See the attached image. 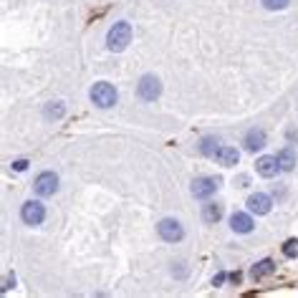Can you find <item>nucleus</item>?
<instances>
[{
    "label": "nucleus",
    "mask_w": 298,
    "mask_h": 298,
    "mask_svg": "<svg viewBox=\"0 0 298 298\" xmlns=\"http://www.w3.org/2000/svg\"><path fill=\"white\" fill-rule=\"evenodd\" d=\"M288 3H291V0H263V5H266L268 10H283Z\"/></svg>",
    "instance_id": "obj_19"
},
{
    "label": "nucleus",
    "mask_w": 298,
    "mask_h": 298,
    "mask_svg": "<svg viewBox=\"0 0 298 298\" xmlns=\"http://www.w3.org/2000/svg\"><path fill=\"white\" fill-rule=\"evenodd\" d=\"M10 286H15V275H5V281H3V293H8Z\"/></svg>",
    "instance_id": "obj_20"
},
{
    "label": "nucleus",
    "mask_w": 298,
    "mask_h": 298,
    "mask_svg": "<svg viewBox=\"0 0 298 298\" xmlns=\"http://www.w3.org/2000/svg\"><path fill=\"white\" fill-rule=\"evenodd\" d=\"M225 278H228L225 273H217V275L212 278V286H222V283H225Z\"/></svg>",
    "instance_id": "obj_22"
},
{
    "label": "nucleus",
    "mask_w": 298,
    "mask_h": 298,
    "mask_svg": "<svg viewBox=\"0 0 298 298\" xmlns=\"http://www.w3.org/2000/svg\"><path fill=\"white\" fill-rule=\"evenodd\" d=\"M137 91H139V96H142L144 101H154V99L162 94V84H159V79H157V76L147 73V76H142V81H139Z\"/></svg>",
    "instance_id": "obj_6"
},
{
    "label": "nucleus",
    "mask_w": 298,
    "mask_h": 298,
    "mask_svg": "<svg viewBox=\"0 0 298 298\" xmlns=\"http://www.w3.org/2000/svg\"><path fill=\"white\" fill-rule=\"evenodd\" d=\"M43 114H46V119H61V117L66 114V109H63L61 101H56V104H48V106L43 109Z\"/></svg>",
    "instance_id": "obj_16"
},
{
    "label": "nucleus",
    "mask_w": 298,
    "mask_h": 298,
    "mask_svg": "<svg viewBox=\"0 0 298 298\" xmlns=\"http://www.w3.org/2000/svg\"><path fill=\"white\" fill-rule=\"evenodd\" d=\"M157 233H159V238L167 240V243H179V240L184 238L182 225H179L177 220H172V217H164V220L157 225Z\"/></svg>",
    "instance_id": "obj_4"
},
{
    "label": "nucleus",
    "mask_w": 298,
    "mask_h": 298,
    "mask_svg": "<svg viewBox=\"0 0 298 298\" xmlns=\"http://www.w3.org/2000/svg\"><path fill=\"white\" fill-rule=\"evenodd\" d=\"M230 228L235 230V233H250L253 230V217L250 215H245V212H235L233 217H230Z\"/></svg>",
    "instance_id": "obj_12"
},
{
    "label": "nucleus",
    "mask_w": 298,
    "mask_h": 298,
    "mask_svg": "<svg viewBox=\"0 0 298 298\" xmlns=\"http://www.w3.org/2000/svg\"><path fill=\"white\" fill-rule=\"evenodd\" d=\"M273 270H275V263H273V260H260V263H255V266L250 268V278H253V281H260V278L270 275Z\"/></svg>",
    "instance_id": "obj_14"
},
{
    "label": "nucleus",
    "mask_w": 298,
    "mask_h": 298,
    "mask_svg": "<svg viewBox=\"0 0 298 298\" xmlns=\"http://www.w3.org/2000/svg\"><path fill=\"white\" fill-rule=\"evenodd\" d=\"M263 147H266V132L263 129H250L245 134V149L255 152V149H263Z\"/></svg>",
    "instance_id": "obj_11"
},
{
    "label": "nucleus",
    "mask_w": 298,
    "mask_h": 298,
    "mask_svg": "<svg viewBox=\"0 0 298 298\" xmlns=\"http://www.w3.org/2000/svg\"><path fill=\"white\" fill-rule=\"evenodd\" d=\"M13 170L15 172H23V170H28V162L26 159H18V162H13Z\"/></svg>",
    "instance_id": "obj_21"
},
{
    "label": "nucleus",
    "mask_w": 298,
    "mask_h": 298,
    "mask_svg": "<svg viewBox=\"0 0 298 298\" xmlns=\"http://www.w3.org/2000/svg\"><path fill=\"white\" fill-rule=\"evenodd\" d=\"M89 96H91V101H94L99 109H111V106L117 104V89H114L111 84H106V81L94 84Z\"/></svg>",
    "instance_id": "obj_2"
},
{
    "label": "nucleus",
    "mask_w": 298,
    "mask_h": 298,
    "mask_svg": "<svg viewBox=\"0 0 298 298\" xmlns=\"http://www.w3.org/2000/svg\"><path fill=\"white\" fill-rule=\"evenodd\" d=\"M129 43H132V23H126V21L114 23L111 30H109V35H106V46H109V51L119 53V51H124Z\"/></svg>",
    "instance_id": "obj_1"
},
{
    "label": "nucleus",
    "mask_w": 298,
    "mask_h": 298,
    "mask_svg": "<svg viewBox=\"0 0 298 298\" xmlns=\"http://www.w3.org/2000/svg\"><path fill=\"white\" fill-rule=\"evenodd\" d=\"M288 139H298V132H288Z\"/></svg>",
    "instance_id": "obj_24"
},
{
    "label": "nucleus",
    "mask_w": 298,
    "mask_h": 298,
    "mask_svg": "<svg viewBox=\"0 0 298 298\" xmlns=\"http://www.w3.org/2000/svg\"><path fill=\"white\" fill-rule=\"evenodd\" d=\"M270 208H273V200L268 195H263V192H255V195L248 197V210L255 212V215H268Z\"/></svg>",
    "instance_id": "obj_8"
},
{
    "label": "nucleus",
    "mask_w": 298,
    "mask_h": 298,
    "mask_svg": "<svg viewBox=\"0 0 298 298\" xmlns=\"http://www.w3.org/2000/svg\"><path fill=\"white\" fill-rule=\"evenodd\" d=\"M202 217H205V222H217V220L222 217V205L208 202V205L202 208Z\"/></svg>",
    "instance_id": "obj_15"
},
{
    "label": "nucleus",
    "mask_w": 298,
    "mask_h": 298,
    "mask_svg": "<svg viewBox=\"0 0 298 298\" xmlns=\"http://www.w3.org/2000/svg\"><path fill=\"white\" fill-rule=\"evenodd\" d=\"M215 190H217V179L212 177H197L192 182V195L197 200H208L210 195H215Z\"/></svg>",
    "instance_id": "obj_7"
},
{
    "label": "nucleus",
    "mask_w": 298,
    "mask_h": 298,
    "mask_svg": "<svg viewBox=\"0 0 298 298\" xmlns=\"http://www.w3.org/2000/svg\"><path fill=\"white\" fill-rule=\"evenodd\" d=\"M230 281H233V283H240V281H243V273H238V270L230 273Z\"/></svg>",
    "instance_id": "obj_23"
},
{
    "label": "nucleus",
    "mask_w": 298,
    "mask_h": 298,
    "mask_svg": "<svg viewBox=\"0 0 298 298\" xmlns=\"http://www.w3.org/2000/svg\"><path fill=\"white\" fill-rule=\"evenodd\" d=\"M212 157H215L222 167H235L240 162V152L235 147H217V152H215Z\"/></svg>",
    "instance_id": "obj_10"
},
{
    "label": "nucleus",
    "mask_w": 298,
    "mask_h": 298,
    "mask_svg": "<svg viewBox=\"0 0 298 298\" xmlns=\"http://www.w3.org/2000/svg\"><path fill=\"white\" fill-rule=\"evenodd\" d=\"M33 190H35V195L38 197H51L56 190H59V175H53V172H41L35 182H33Z\"/></svg>",
    "instance_id": "obj_3"
},
{
    "label": "nucleus",
    "mask_w": 298,
    "mask_h": 298,
    "mask_svg": "<svg viewBox=\"0 0 298 298\" xmlns=\"http://www.w3.org/2000/svg\"><path fill=\"white\" fill-rule=\"evenodd\" d=\"M283 255H286V258H296L298 255V240H286V245H283Z\"/></svg>",
    "instance_id": "obj_18"
},
{
    "label": "nucleus",
    "mask_w": 298,
    "mask_h": 298,
    "mask_svg": "<svg viewBox=\"0 0 298 298\" xmlns=\"http://www.w3.org/2000/svg\"><path fill=\"white\" fill-rule=\"evenodd\" d=\"M275 159H278V164H281V172H291L293 167H296V154H293V149H281L278 154H275Z\"/></svg>",
    "instance_id": "obj_13"
},
{
    "label": "nucleus",
    "mask_w": 298,
    "mask_h": 298,
    "mask_svg": "<svg viewBox=\"0 0 298 298\" xmlns=\"http://www.w3.org/2000/svg\"><path fill=\"white\" fill-rule=\"evenodd\" d=\"M255 172H258L260 177H275V175L281 172V164H278L275 157H260V159L255 162Z\"/></svg>",
    "instance_id": "obj_9"
},
{
    "label": "nucleus",
    "mask_w": 298,
    "mask_h": 298,
    "mask_svg": "<svg viewBox=\"0 0 298 298\" xmlns=\"http://www.w3.org/2000/svg\"><path fill=\"white\" fill-rule=\"evenodd\" d=\"M21 217H23V222H26V225H41V222H43V217H46V208H43V202H38V200H28V202L21 208Z\"/></svg>",
    "instance_id": "obj_5"
},
{
    "label": "nucleus",
    "mask_w": 298,
    "mask_h": 298,
    "mask_svg": "<svg viewBox=\"0 0 298 298\" xmlns=\"http://www.w3.org/2000/svg\"><path fill=\"white\" fill-rule=\"evenodd\" d=\"M200 152H202V154H215V152H217V139L205 137V139H202V144H200Z\"/></svg>",
    "instance_id": "obj_17"
}]
</instances>
